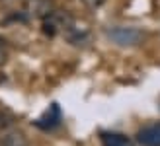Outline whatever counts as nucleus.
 Masks as SVG:
<instances>
[{"label":"nucleus","mask_w":160,"mask_h":146,"mask_svg":"<svg viewBox=\"0 0 160 146\" xmlns=\"http://www.w3.org/2000/svg\"><path fill=\"white\" fill-rule=\"evenodd\" d=\"M0 146H29V139L23 131H6L0 139Z\"/></svg>","instance_id":"7"},{"label":"nucleus","mask_w":160,"mask_h":146,"mask_svg":"<svg viewBox=\"0 0 160 146\" xmlns=\"http://www.w3.org/2000/svg\"><path fill=\"white\" fill-rule=\"evenodd\" d=\"M55 10V0H28L26 2V12L31 18L43 20Z\"/></svg>","instance_id":"4"},{"label":"nucleus","mask_w":160,"mask_h":146,"mask_svg":"<svg viewBox=\"0 0 160 146\" xmlns=\"http://www.w3.org/2000/svg\"><path fill=\"white\" fill-rule=\"evenodd\" d=\"M108 37L119 47H137L142 43L145 33L139 27H111L108 29Z\"/></svg>","instance_id":"1"},{"label":"nucleus","mask_w":160,"mask_h":146,"mask_svg":"<svg viewBox=\"0 0 160 146\" xmlns=\"http://www.w3.org/2000/svg\"><path fill=\"white\" fill-rule=\"evenodd\" d=\"M59 123H61V109H59L57 103H53L51 107L35 121V125L39 129H43V131H51V129H55Z\"/></svg>","instance_id":"6"},{"label":"nucleus","mask_w":160,"mask_h":146,"mask_svg":"<svg viewBox=\"0 0 160 146\" xmlns=\"http://www.w3.org/2000/svg\"><path fill=\"white\" fill-rule=\"evenodd\" d=\"M62 33H65L68 43H72V45H86V41L90 39V27H88L84 22L70 20Z\"/></svg>","instance_id":"3"},{"label":"nucleus","mask_w":160,"mask_h":146,"mask_svg":"<svg viewBox=\"0 0 160 146\" xmlns=\"http://www.w3.org/2000/svg\"><path fill=\"white\" fill-rule=\"evenodd\" d=\"M12 123H14V117L10 115V113L0 111V131H6L8 127H12Z\"/></svg>","instance_id":"9"},{"label":"nucleus","mask_w":160,"mask_h":146,"mask_svg":"<svg viewBox=\"0 0 160 146\" xmlns=\"http://www.w3.org/2000/svg\"><path fill=\"white\" fill-rule=\"evenodd\" d=\"M102 146H135V142L127 134H121V133H103Z\"/></svg>","instance_id":"8"},{"label":"nucleus","mask_w":160,"mask_h":146,"mask_svg":"<svg viewBox=\"0 0 160 146\" xmlns=\"http://www.w3.org/2000/svg\"><path fill=\"white\" fill-rule=\"evenodd\" d=\"M106 2L108 0H82V4L86 8H90V10H98V8H102Z\"/></svg>","instance_id":"10"},{"label":"nucleus","mask_w":160,"mask_h":146,"mask_svg":"<svg viewBox=\"0 0 160 146\" xmlns=\"http://www.w3.org/2000/svg\"><path fill=\"white\" fill-rule=\"evenodd\" d=\"M137 142L141 146H160V123H152L137 133Z\"/></svg>","instance_id":"5"},{"label":"nucleus","mask_w":160,"mask_h":146,"mask_svg":"<svg viewBox=\"0 0 160 146\" xmlns=\"http://www.w3.org/2000/svg\"><path fill=\"white\" fill-rule=\"evenodd\" d=\"M70 20H72V18H70L67 12L57 10V8H55V10L47 16V18H43V33L49 35V37L61 33V31H65V27L68 26Z\"/></svg>","instance_id":"2"},{"label":"nucleus","mask_w":160,"mask_h":146,"mask_svg":"<svg viewBox=\"0 0 160 146\" xmlns=\"http://www.w3.org/2000/svg\"><path fill=\"white\" fill-rule=\"evenodd\" d=\"M8 59V47H6V41L0 37V64H4Z\"/></svg>","instance_id":"11"}]
</instances>
